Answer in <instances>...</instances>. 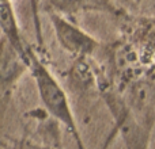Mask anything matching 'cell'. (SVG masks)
Wrapping results in <instances>:
<instances>
[{
  "mask_svg": "<svg viewBox=\"0 0 155 149\" xmlns=\"http://www.w3.org/2000/svg\"><path fill=\"white\" fill-rule=\"evenodd\" d=\"M124 138L128 149H147V134L136 126L124 128Z\"/></svg>",
  "mask_w": 155,
  "mask_h": 149,
  "instance_id": "7a4b0ae2",
  "label": "cell"
},
{
  "mask_svg": "<svg viewBox=\"0 0 155 149\" xmlns=\"http://www.w3.org/2000/svg\"><path fill=\"white\" fill-rule=\"evenodd\" d=\"M21 59L31 71V74L35 80V84H37L41 103L44 104V109L51 114L52 118H54L57 122H60L70 132L71 136L75 138L78 148L86 149L82 142V138H80L79 129H78L71 104L68 102L67 94L60 85V83L52 74L51 71L46 68V65L30 49H26V52Z\"/></svg>",
  "mask_w": 155,
  "mask_h": 149,
  "instance_id": "6da1fadb",
  "label": "cell"
}]
</instances>
